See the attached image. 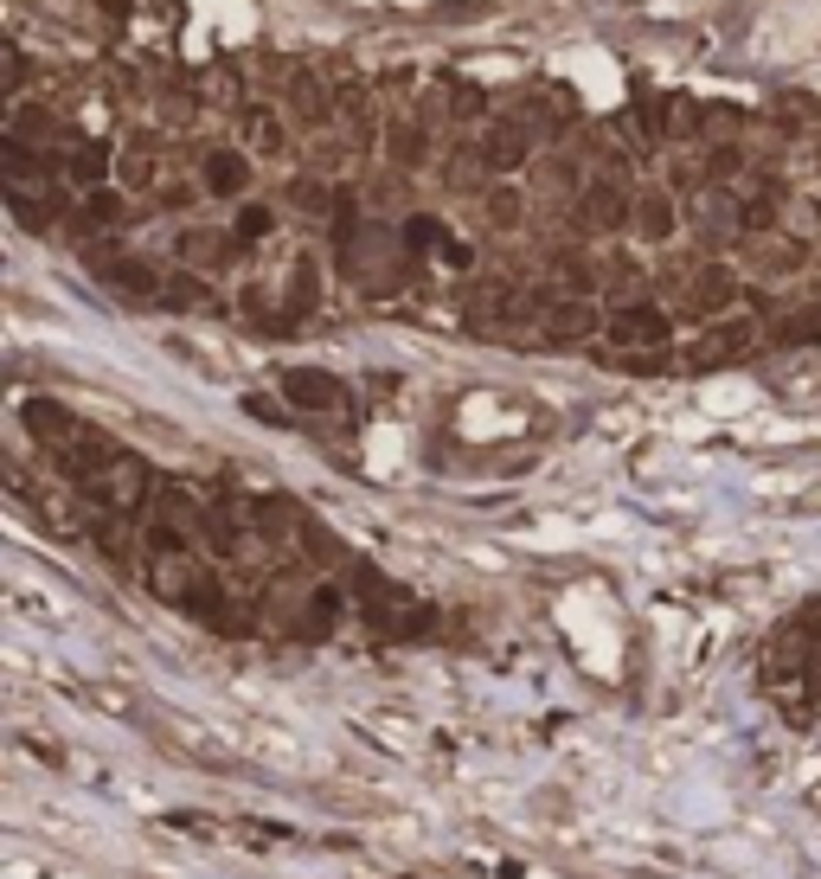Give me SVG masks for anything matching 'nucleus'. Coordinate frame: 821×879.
I'll return each mask as SVG.
<instances>
[{
    "instance_id": "5",
    "label": "nucleus",
    "mask_w": 821,
    "mask_h": 879,
    "mask_svg": "<svg viewBox=\"0 0 821 879\" xmlns=\"http://www.w3.org/2000/svg\"><path fill=\"white\" fill-rule=\"evenodd\" d=\"M738 296H751V289L738 282V271H732V264H706V271L686 276L681 309L693 315V322H719V315H732V309H738Z\"/></svg>"
},
{
    "instance_id": "3",
    "label": "nucleus",
    "mask_w": 821,
    "mask_h": 879,
    "mask_svg": "<svg viewBox=\"0 0 821 879\" xmlns=\"http://www.w3.org/2000/svg\"><path fill=\"white\" fill-rule=\"evenodd\" d=\"M604 335H610L616 353H655V347H674V315L661 302H648V296H629V302L610 309Z\"/></svg>"
},
{
    "instance_id": "17",
    "label": "nucleus",
    "mask_w": 821,
    "mask_h": 879,
    "mask_svg": "<svg viewBox=\"0 0 821 879\" xmlns=\"http://www.w3.org/2000/svg\"><path fill=\"white\" fill-rule=\"evenodd\" d=\"M821 335V309H796V315H776L770 322V347H796V340Z\"/></svg>"
},
{
    "instance_id": "20",
    "label": "nucleus",
    "mask_w": 821,
    "mask_h": 879,
    "mask_svg": "<svg viewBox=\"0 0 821 879\" xmlns=\"http://www.w3.org/2000/svg\"><path fill=\"white\" fill-rule=\"evenodd\" d=\"M123 212H129V205H123L116 187H90V193H84V225H123Z\"/></svg>"
},
{
    "instance_id": "4",
    "label": "nucleus",
    "mask_w": 821,
    "mask_h": 879,
    "mask_svg": "<svg viewBox=\"0 0 821 879\" xmlns=\"http://www.w3.org/2000/svg\"><path fill=\"white\" fill-rule=\"evenodd\" d=\"M610 315H597V302L591 296H540V322H533V335L540 347H578V340H591L604 328Z\"/></svg>"
},
{
    "instance_id": "9",
    "label": "nucleus",
    "mask_w": 821,
    "mask_h": 879,
    "mask_svg": "<svg viewBox=\"0 0 821 879\" xmlns=\"http://www.w3.org/2000/svg\"><path fill=\"white\" fill-rule=\"evenodd\" d=\"M527 161H533V129L527 123H494L476 141V167H488V174H520Z\"/></svg>"
},
{
    "instance_id": "27",
    "label": "nucleus",
    "mask_w": 821,
    "mask_h": 879,
    "mask_svg": "<svg viewBox=\"0 0 821 879\" xmlns=\"http://www.w3.org/2000/svg\"><path fill=\"white\" fill-rule=\"evenodd\" d=\"M193 193H200V187H187V180H174V187H161V205H167V212H180V205H193Z\"/></svg>"
},
{
    "instance_id": "13",
    "label": "nucleus",
    "mask_w": 821,
    "mask_h": 879,
    "mask_svg": "<svg viewBox=\"0 0 821 879\" xmlns=\"http://www.w3.org/2000/svg\"><path fill=\"white\" fill-rule=\"evenodd\" d=\"M635 231L648 244H668L681 231V205L668 200V193H635Z\"/></svg>"
},
{
    "instance_id": "21",
    "label": "nucleus",
    "mask_w": 821,
    "mask_h": 879,
    "mask_svg": "<svg viewBox=\"0 0 821 879\" xmlns=\"http://www.w3.org/2000/svg\"><path fill=\"white\" fill-rule=\"evenodd\" d=\"M270 225H276V212L264 200H244L238 205V218H231V231L244 238V244H257V238H270Z\"/></svg>"
},
{
    "instance_id": "6",
    "label": "nucleus",
    "mask_w": 821,
    "mask_h": 879,
    "mask_svg": "<svg viewBox=\"0 0 821 879\" xmlns=\"http://www.w3.org/2000/svg\"><path fill=\"white\" fill-rule=\"evenodd\" d=\"M584 225L591 231H629L635 225V193H629V174L622 167H604L584 187Z\"/></svg>"
},
{
    "instance_id": "28",
    "label": "nucleus",
    "mask_w": 821,
    "mask_h": 879,
    "mask_svg": "<svg viewBox=\"0 0 821 879\" xmlns=\"http://www.w3.org/2000/svg\"><path fill=\"white\" fill-rule=\"evenodd\" d=\"M123 174L141 180V174H154V161H148V148H129V161H123Z\"/></svg>"
},
{
    "instance_id": "18",
    "label": "nucleus",
    "mask_w": 821,
    "mask_h": 879,
    "mask_svg": "<svg viewBox=\"0 0 821 879\" xmlns=\"http://www.w3.org/2000/svg\"><path fill=\"white\" fill-rule=\"evenodd\" d=\"M244 141H251L257 154H276V148H282V116L251 103V110H244Z\"/></svg>"
},
{
    "instance_id": "23",
    "label": "nucleus",
    "mask_w": 821,
    "mask_h": 879,
    "mask_svg": "<svg viewBox=\"0 0 821 879\" xmlns=\"http://www.w3.org/2000/svg\"><path fill=\"white\" fill-rule=\"evenodd\" d=\"M738 167H745V154H738V148H706V180H712V187H719V180H732Z\"/></svg>"
},
{
    "instance_id": "26",
    "label": "nucleus",
    "mask_w": 821,
    "mask_h": 879,
    "mask_svg": "<svg viewBox=\"0 0 821 879\" xmlns=\"http://www.w3.org/2000/svg\"><path fill=\"white\" fill-rule=\"evenodd\" d=\"M7 97H26V52L7 39Z\"/></svg>"
},
{
    "instance_id": "22",
    "label": "nucleus",
    "mask_w": 821,
    "mask_h": 879,
    "mask_svg": "<svg viewBox=\"0 0 821 879\" xmlns=\"http://www.w3.org/2000/svg\"><path fill=\"white\" fill-rule=\"evenodd\" d=\"M488 218H494L501 231H507V225H520V218H527V200H520V187H507V180H501V187H488Z\"/></svg>"
},
{
    "instance_id": "2",
    "label": "nucleus",
    "mask_w": 821,
    "mask_h": 879,
    "mask_svg": "<svg viewBox=\"0 0 821 879\" xmlns=\"http://www.w3.org/2000/svg\"><path fill=\"white\" fill-rule=\"evenodd\" d=\"M757 347H770V328L757 322V315H719L706 335H699V347L686 353L681 366H693V373H706V366H738V360H751Z\"/></svg>"
},
{
    "instance_id": "15",
    "label": "nucleus",
    "mask_w": 821,
    "mask_h": 879,
    "mask_svg": "<svg viewBox=\"0 0 821 879\" xmlns=\"http://www.w3.org/2000/svg\"><path fill=\"white\" fill-rule=\"evenodd\" d=\"M289 205H295V212H308V218H328V212H341L334 187H328L321 174H302V180L289 187Z\"/></svg>"
},
{
    "instance_id": "14",
    "label": "nucleus",
    "mask_w": 821,
    "mask_h": 879,
    "mask_svg": "<svg viewBox=\"0 0 821 879\" xmlns=\"http://www.w3.org/2000/svg\"><path fill=\"white\" fill-rule=\"evenodd\" d=\"M386 154H392V167H424L430 161V129L424 123H392L386 129Z\"/></svg>"
},
{
    "instance_id": "29",
    "label": "nucleus",
    "mask_w": 821,
    "mask_h": 879,
    "mask_svg": "<svg viewBox=\"0 0 821 879\" xmlns=\"http://www.w3.org/2000/svg\"><path fill=\"white\" fill-rule=\"evenodd\" d=\"M97 7H103L110 20H129V7H136V0H97Z\"/></svg>"
},
{
    "instance_id": "25",
    "label": "nucleus",
    "mask_w": 821,
    "mask_h": 879,
    "mask_svg": "<svg viewBox=\"0 0 821 879\" xmlns=\"http://www.w3.org/2000/svg\"><path fill=\"white\" fill-rule=\"evenodd\" d=\"M776 116H783V123H816L821 103H816V97H796V90H790V97L776 103Z\"/></svg>"
},
{
    "instance_id": "30",
    "label": "nucleus",
    "mask_w": 821,
    "mask_h": 879,
    "mask_svg": "<svg viewBox=\"0 0 821 879\" xmlns=\"http://www.w3.org/2000/svg\"><path fill=\"white\" fill-rule=\"evenodd\" d=\"M816 205H821V200H816Z\"/></svg>"
},
{
    "instance_id": "12",
    "label": "nucleus",
    "mask_w": 821,
    "mask_h": 879,
    "mask_svg": "<svg viewBox=\"0 0 821 879\" xmlns=\"http://www.w3.org/2000/svg\"><path fill=\"white\" fill-rule=\"evenodd\" d=\"M289 116L308 123V129H321L334 116V97H328V84L315 71H289Z\"/></svg>"
},
{
    "instance_id": "24",
    "label": "nucleus",
    "mask_w": 821,
    "mask_h": 879,
    "mask_svg": "<svg viewBox=\"0 0 821 879\" xmlns=\"http://www.w3.org/2000/svg\"><path fill=\"white\" fill-rule=\"evenodd\" d=\"M488 110V97H481L476 84H450V116L463 123V116H481Z\"/></svg>"
},
{
    "instance_id": "7",
    "label": "nucleus",
    "mask_w": 821,
    "mask_h": 879,
    "mask_svg": "<svg viewBox=\"0 0 821 879\" xmlns=\"http://www.w3.org/2000/svg\"><path fill=\"white\" fill-rule=\"evenodd\" d=\"M282 399L295 411H315V417L353 405V392H346L334 373H308V366H289V373H282Z\"/></svg>"
},
{
    "instance_id": "10",
    "label": "nucleus",
    "mask_w": 821,
    "mask_h": 879,
    "mask_svg": "<svg viewBox=\"0 0 821 879\" xmlns=\"http://www.w3.org/2000/svg\"><path fill=\"white\" fill-rule=\"evenodd\" d=\"M200 187L218 193V200H244V193H251V161H244L238 148H212L205 167H200Z\"/></svg>"
},
{
    "instance_id": "8",
    "label": "nucleus",
    "mask_w": 821,
    "mask_h": 879,
    "mask_svg": "<svg viewBox=\"0 0 821 879\" xmlns=\"http://www.w3.org/2000/svg\"><path fill=\"white\" fill-rule=\"evenodd\" d=\"M693 225H699L706 244H732V238L745 231V200L725 193V187H699V193H693Z\"/></svg>"
},
{
    "instance_id": "16",
    "label": "nucleus",
    "mask_w": 821,
    "mask_h": 879,
    "mask_svg": "<svg viewBox=\"0 0 821 879\" xmlns=\"http://www.w3.org/2000/svg\"><path fill=\"white\" fill-rule=\"evenodd\" d=\"M745 200V231H763V225H776L783 218V187L770 180V187H751V193H738Z\"/></svg>"
},
{
    "instance_id": "19",
    "label": "nucleus",
    "mask_w": 821,
    "mask_h": 879,
    "mask_svg": "<svg viewBox=\"0 0 821 879\" xmlns=\"http://www.w3.org/2000/svg\"><path fill=\"white\" fill-rule=\"evenodd\" d=\"M205 296H212V289H205L200 276H161V296H154V302H161V309H200Z\"/></svg>"
},
{
    "instance_id": "11",
    "label": "nucleus",
    "mask_w": 821,
    "mask_h": 879,
    "mask_svg": "<svg viewBox=\"0 0 821 879\" xmlns=\"http://www.w3.org/2000/svg\"><path fill=\"white\" fill-rule=\"evenodd\" d=\"M59 174L77 180V187H103L110 180V148L97 136H65V161H59Z\"/></svg>"
},
{
    "instance_id": "1",
    "label": "nucleus",
    "mask_w": 821,
    "mask_h": 879,
    "mask_svg": "<svg viewBox=\"0 0 821 879\" xmlns=\"http://www.w3.org/2000/svg\"><path fill=\"white\" fill-rule=\"evenodd\" d=\"M154 469L141 463L136 450H116L103 469L90 475V481H77V494L90 501V507H110V514H123V520H141L148 507H154Z\"/></svg>"
}]
</instances>
